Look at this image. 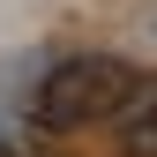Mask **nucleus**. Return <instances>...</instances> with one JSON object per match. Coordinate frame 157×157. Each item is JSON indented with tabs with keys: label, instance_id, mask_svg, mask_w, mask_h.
<instances>
[{
	"label": "nucleus",
	"instance_id": "1",
	"mask_svg": "<svg viewBox=\"0 0 157 157\" xmlns=\"http://www.w3.org/2000/svg\"><path fill=\"white\" fill-rule=\"evenodd\" d=\"M135 97V67L112 60V52H75L37 82V120L52 135L97 127V120H120V105Z\"/></svg>",
	"mask_w": 157,
	"mask_h": 157
},
{
	"label": "nucleus",
	"instance_id": "2",
	"mask_svg": "<svg viewBox=\"0 0 157 157\" xmlns=\"http://www.w3.org/2000/svg\"><path fill=\"white\" fill-rule=\"evenodd\" d=\"M120 157H157V75L120 105Z\"/></svg>",
	"mask_w": 157,
	"mask_h": 157
}]
</instances>
